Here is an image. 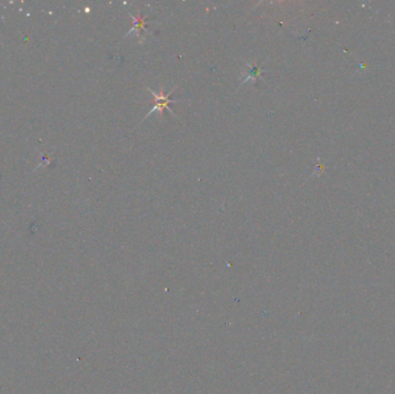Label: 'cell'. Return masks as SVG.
Segmentation results:
<instances>
[{
	"instance_id": "cell-1",
	"label": "cell",
	"mask_w": 395,
	"mask_h": 394,
	"mask_svg": "<svg viewBox=\"0 0 395 394\" xmlns=\"http://www.w3.org/2000/svg\"><path fill=\"white\" fill-rule=\"evenodd\" d=\"M147 89H148V92H150L151 95L155 97V103H156V104H155V107H151V110L149 111V112H148L146 116L143 118V120H141V122L139 123V125H140V124H143L144 120H146L147 118L149 117L150 114H153V113L157 112V113H160L161 116H163V110L164 109H168L169 112H170L172 116H175V112L171 110L170 104L171 103H176V102H177V100H171L170 96L172 95V94H174L175 90L177 89V86H175L174 88H172L168 94H164L163 87H162V86L160 87V93L154 92V90L150 89V88H147Z\"/></svg>"
},
{
	"instance_id": "cell-2",
	"label": "cell",
	"mask_w": 395,
	"mask_h": 394,
	"mask_svg": "<svg viewBox=\"0 0 395 394\" xmlns=\"http://www.w3.org/2000/svg\"><path fill=\"white\" fill-rule=\"evenodd\" d=\"M263 72H265V70L262 69L261 65H256L254 63H246V70L244 72L245 77L242 80L239 87L245 85L248 81H256L258 79H261Z\"/></svg>"
},
{
	"instance_id": "cell-3",
	"label": "cell",
	"mask_w": 395,
	"mask_h": 394,
	"mask_svg": "<svg viewBox=\"0 0 395 394\" xmlns=\"http://www.w3.org/2000/svg\"><path fill=\"white\" fill-rule=\"evenodd\" d=\"M130 15L132 16V20H133V28H132L130 32L127 33L126 36H130L131 34L137 33V35H138V37H139V39H140L139 42L143 43V42H141V35H143V32H144V30H146L147 20L144 19V16H141L140 12L138 13V16H133L132 14H130Z\"/></svg>"
}]
</instances>
